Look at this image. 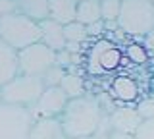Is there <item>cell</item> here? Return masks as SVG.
<instances>
[{
  "mask_svg": "<svg viewBox=\"0 0 154 139\" xmlns=\"http://www.w3.org/2000/svg\"><path fill=\"white\" fill-rule=\"evenodd\" d=\"M106 110L102 108L98 97L93 95H83L77 99H69L60 114V122L64 126V131L69 139H79L98 133L100 124L106 116Z\"/></svg>",
  "mask_w": 154,
  "mask_h": 139,
  "instance_id": "6da1fadb",
  "label": "cell"
},
{
  "mask_svg": "<svg viewBox=\"0 0 154 139\" xmlns=\"http://www.w3.org/2000/svg\"><path fill=\"white\" fill-rule=\"evenodd\" d=\"M118 25L129 37H146L154 29V2L122 0Z\"/></svg>",
  "mask_w": 154,
  "mask_h": 139,
  "instance_id": "7a4b0ae2",
  "label": "cell"
},
{
  "mask_svg": "<svg viewBox=\"0 0 154 139\" xmlns=\"http://www.w3.org/2000/svg\"><path fill=\"white\" fill-rule=\"evenodd\" d=\"M0 39L14 50H21L29 45L41 43V25L31 17L14 12L0 20Z\"/></svg>",
  "mask_w": 154,
  "mask_h": 139,
  "instance_id": "3957f363",
  "label": "cell"
},
{
  "mask_svg": "<svg viewBox=\"0 0 154 139\" xmlns=\"http://www.w3.org/2000/svg\"><path fill=\"white\" fill-rule=\"evenodd\" d=\"M45 81L41 75H27V74H17L12 77L8 83L0 87V95H2L4 103L17 104V106L31 108L38 100V97L45 91Z\"/></svg>",
  "mask_w": 154,
  "mask_h": 139,
  "instance_id": "277c9868",
  "label": "cell"
},
{
  "mask_svg": "<svg viewBox=\"0 0 154 139\" xmlns=\"http://www.w3.org/2000/svg\"><path fill=\"white\" fill-rule=\"evenodd\" d=\"M33 120L29 108L0 100V139H27Z\"/></svg>",
  "mask_w": 154,
  "mask_h": 139,
  "instance_id": "5b68a950",
  "label": "cell"
},
{
  "mask_svg": "<svg viewBox=\"0 0 154 139\" xmlns=\"http://www.w3.org/2000/svg\"><path fill=\"white\" fill-rule=\"evenodd\" d=\"M56 64V50L48 49L45 43H35L17 50V74L41 75Z\"/></svg>",
  "mask_w": 154,
  "mask_h": 139,
  "instance_id": "8992f818",
  "label": "cell"
},
{
  "mask_svg": "<svg viewBox=\"0 0 154 139\" xmlns=\"http://www.w3.org/2000/svg\"><path fill=\"white\" fill-rule=\"evenodd\" d=\"M67 100L69 99H67V95L64 93V89L60 85L46 87L42 91V95L38 97V100L29 110H31L33 118H58L64 112Z\"/></svg>",
  "mask_w": 154,
  "mask_h": 139,
  "instance_id": "52a82bcc",
  "label": "cell"
},
{
  "mask_svg": "<svg viewBox=\"0 0 154 139\" xmlns=\"http://www.w3.org/2000/svg\"><path fill=\"white\" fill-rule=\"evenodd\" d=\"M122 60V50L116 49L110 41L100 39L96 45L91 49L89 54V71L91 74H104L118 68Z\"/></svg>",
  "mask_w": 154,
  "mask_h": 139,
  "instance_id": "ba28073f",
  "label": "cell"
},
{
  "mask_svg": "<svg viewBox=\"0 0 154 139\" xmlns=\"http://www.w3.org/2000/svg\"><path fill=\"white\" fill-rule=\"evenodd\" d=\"M108 120H110V129L112 131L133 133V135L143 124V118L139 116L137 108H131V106H116L108 114Z\"/></svg>",
  "mask_w": 154,
  "mask_h": 139,
  "instance_id": "9c48e42d",
  "label": "cell"
},
{
  "mask_svg": "<svg viewBox=\"0 0 154 139\" xmlns=\"http://www.w3.org/2000/svg\"><path fill=\"white\" fill-rule=\"evenodd\" d=\"M27 139H69L60 118H35Z\"/></svg>",
  "mask_w": 154,
  "mask_h": 139,
  "instance_id": "30bf717a",
  "label": "cell"
},
{
  "mask_svg": "<svg viewBox=\"0 0 154 139\" xmlns=\"http://www.w3.org/2000/svg\"><path fill=\"white\" fill-rule=\"evenodd\" d=\"M41 25V43H45L48 49L52 50H64L66 49V33H64V25L58 23L54 20H42L38 21Z\"/></svg>",
  "mask_w": 154,
  "mask_h": 139,
  "instance_id": "8fae6325",
  "label": "cell"
},
{
  "mask_svg": "<svg viewBox=\"0 0 154 139\" xmlns=\"http://www.w3.org/2000/svg\"><path fill=\"white\" fill-rule=\"evenodd\" d=\"M17 75V50L0 39V87Z\"/></svg>",
  "mask_w": 154,
  "mask_h": 139,
  "instance_id": "7c38bea8",
  "label": "cell"
},
{
  "mask_svg": "<svg viewBox=\"0 0 154 139\" xmlns=\"http://www.w3.org/2000/svg\"><path fill=\"white\" fill-rule=\"evenodd\" d=\"M77 14V0H50L48 4V17L62 25L75 21Z\"/></svg>",
  "mask_w": 154,
  "mask_h": 139,
  "instance_id": "4fadbf2b",
  "label": "cell"
},
{
  "mask_svg": "<svg viewBox=\"0 0 154 139\" xmlns=\"http://www.w3.org/2000/svg\"><path fill=\"white\" fill-rule=\"evenodd\" d=\"M48 4L50 0H16L17 12L35 21L48 20Z\"/></svg>",
  "mask_w": 154,
  "mask_h": 139,
  "instance_id": "5bb4252c",
  "label": "cell"
},
{
  "mask_svg": "<svg viewBox=\"0 0 154 139\" xmlns=\"http://www.w3.org/2000/svg\"><path fill=\"white\" fill-rule=\"evenodd\" d=\"M75 20L85 23V25H91V23H94V21H100L102 20L100 2L98 0H81V2H77Z\"/></svg>",
  "mask_w": 154,
  "mask_h": 139,
  "instance_id": "9a60e30c",
  "label": "cell"
},
{
  "mask_svg": "<svg viewBox=\"0 0 154 139\" xmlns=\"http://www.w3.org/2000/svg\"><path fill=\"white\" fill-rule=\"evenodd\" d=\"M137 83H135L133 79L125 77V75H122V77L114 79V85H112V97L122 100V103H131V100L137 99Z\"/></svg>",
  "mask_w": 154,
  "mask_h": 139,
  "instance_id": "2e32d148",
  "label": "cell"
},
{
  "mask_svg": "<svg viewBox=\"0 0 154 139\" xmlns=\"http://www.w3.org/2000/svg\"><path fill=\"white\" fill-rule=\"evenodd\" d=\"M60 87L64 89V93L67 95V99H77V97H83V95H85V83H83V77H81L79 74L66 71Z\"/></svg>",
  "mask_w": 154,
  "mask_h": 139,
  "instance_id": "e0dca14e",
  "label": "cell"
},
{
  "mask_svg": "<svg viewBox=\"0 0 154 139\" xmlns=\"http://www.w3.org/2000/svg\"><path fill=\"white\" fill-rule=\"evenodd\" d=\"M64 33H66V41L67 43H79V45H83V43L89 39V31H87V25L81 21H71L64 25Z\"/></svg>",
  "mask_w": 154,
  "mask_h": 139,
  "instance_id": "ac0fdd59",
  "label": "cell"
},
{
  "mask_svg": "<svg viewBox=\"0 0 154 139\" xmlns=\"http://www.w3.org/2000/svg\"><path fill=\"white\" fill-rule=\"evenodd\" d=\"M119 10H122V0H102L100 2V12H102L104 21H118Z\"/></svg>",
  "mask_w": 154,
  "mask_h": 139,
  "instance_id": "d6986e66",
  "label": "cell"
},
{
  "mask_svg": "<svg viewBox=\"0 0 154 139\" xmlns=\"http://www.w3.org/2000/svg\"><path fill=\"white\" fill-rule=\"evenodd\" d=\"M66 75V70L60 68L58 64H54L52 68H48L45 74H42V81H45V87H56V85L62 83V79H64Z\"/></svg>",
  "mask_w": 154,
  "mask_h": 139,
  "instance_id": "ffe728a7",
  "label": "cell"
},
{
  "mask_svg": "<svg viewBox=\"0 0 154 139\" xmlns=\"http://www.w3.org/2000/svg\"><path fill=\"white\" fill-rule=\"evenodd\" d=\"M137 112L143 120H152L154 118V95L150 97H143L141 100L137 103Z\"/></svg>",
  "mask_w": 154,
  "mask_h": 139,
  "instance_id": "44dd1931",
  "label": "cell"
},
{
  "mask_svg": "<svg viewBox=\"0 0 154 139\" xmlns=\"http://www.w3.org/2000/svg\"><path fill=\"white\" fill-rule=\"evenodd\" d=\"M127 56L135 64H143V62L148 60V50L144 49L143 45H139V43H131V45L127 46Z\"/></svg>",
  "mask_w": 154,
  "mask_h": 139,
  "instance_id": "7402d4cb",
  "label": "cell"
},
{
  "mask_svg": "<svg viewBox=\"0 0 154 139\" xmlns=\"http://www.w3.org/2000/svg\"><path fill=\"white\" fill-rule=\"evenodd\" d=\"M135 139H154V118L143 120V124L135 131Z\"/></svg>",
  "mask_w": 154,
  "mask_h": 139,
  "instance_id": "603a6c76",
  "label": "cell"
},
{
  "mask_svg": "<svg viewBox=\"0 0 154 139\" xmlns=\"http://www.w3.org/2000/svg\"><path fill=\"white\" fill-rule=\"evenodd\" d=\"M56 64L64 70H69L71 64H73V58H71V52H67L66 49L64 50H58L56 52Z\"/></svg>",
  "mask_w": 154,
  "mask_h": 139,
  "instance_id": "cb8c5ba5",
  "label": "cell"
},
{
  "mask_svg": "<svg viewBox=\"0 0 154 139\" xmlns=\"http://www.w3.org/2000/svg\"><path fill=\"white\" fill-rule=\"evenodd\" d=\"M87 31H89V39H98L100 35H104L106 29H104V20L100 21H94L91 25H87Z\"/></svg>",
  "mask_w": 154,
  "mask_h": 139,
  "instance_id": "d4e9b609",
  "label": "cell"
},
{
  "mask_svg": "<svg viewBox=\"0 0 154 139\" xmlns=\"http://www.w3.org/2000/svg\"><path fill=\"white\" fill-rule=\"evenodd\" d=\"M14 12H17L16 0H0V20L10 16V14H14Z\"/></svg>",
  "mask_w": 154,
  "mask_h": 139,
  "instance_id": "484cf974",
  "label": "cell"
},
{
  "mask_svg": "<svg viewBox=\"0 0 154 139\" xmlns=\"http://www.w3.org/2000/svg\"><path fill=\"white\" fill-rule=\"evenodd\" d=\"M110 135H112V139H135L133 133H118V131H112Z\"/></svg>",
  "mask_w": 154,
  "mask_h": 139,
  "instance_id": "4316f807",
  "label": "cell"
},
{
  "mask_svg": "<svg viewBox=\"0 0 154 139\" xmlns=\"http://www.w3.org/2000/svg\"><path fill=\"white\" fill-rule=\"evenodd\" d=\"M79 139H112V135H110V133H93V135L79 137Z\"/></svg>",
  "mask_w": 154,
  "mask_h": 139,
  "instance_id": "83f0119b",
  "label": "cell"
},
{
  "mask_svg": "<svg viewBox=\"0 0 154 139\" xmlns=\"http://www.w3.org/2000/svg\"><path fill=\"white\" fill-rule=\"evenodd\" d=\"M143 39H144V45H146L148 49H152V46H154V29L148 33L146 37H143Z\"/></svg>",
  "mask_w": 154,
  "mask_h": 139,
  "instance_id": "f1b7e54d",
  "label": "cell"
},
{
  "mask_svg": "<svg viewBox=\"0 0 154 139\" xmlns=\"http://www.w3.org/2000/svg\"><path fill=\"white\" fill-rule=\"evenodd\" d=\"M0 100H2V95H0Z\"/></svg>",
  "mask_w": 154,
  "mask_h": 139,
  "instance_id": "f546056e",
  "label": "cell"
},
{
  "mask_svg": "<svg viewBox=\"0 0 154 139\" xmlns=\"http://www.w3.org/2000/svg\"><path fill=\"white\" fill-rule=\"evenodd\" d=\"M98 2H102V0H98Z\"/></svg>",
  "mask_w": 154,
  "mask_h": 139,
  "instance_id": "4dcf8cb0",
  "label": "cell"
},
{
  "mask_svg": "<svg viewBox=\"0 0 154 139\" xmlns=\"http://www.w3.org/2000/svg\"><path fill=\"white\" fill-rule=\"evenodd\" d=\"M150 2H154V0H150Z\"/></svg>",
  "mask_w": 154,
  "mask_h": 139,
  "instance_id": "1f68e13d",
  "label": "cell"
}]
</instances>
